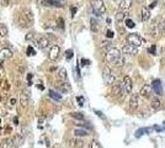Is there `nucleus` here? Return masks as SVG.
Masks as SVG:
<instances>
[{"mask_svg":"<svg viewBox=\"0 0 165 148\" xmlns=\"http://www.w3.org/2000/svg\"><path fill=\"white\" fill-rule=\"evenodd\" d=\"M18 21L21 27L27 29L34 23V14H32V11L30 9H23L19 15Z\"/></svg>","mask_w":165,"mask_h":148,"instance_id":"obj_1","label":"nucleus"},{"mask_svg":"<svg viewBox=\"0 0 165 148\" xmlns=\"http://www.w3.org/2000/svg\"><path fill=\"white\" fill-rule=\"evenodd\" d=\"M120 58H121V52L116 47H112L110 51L106 52V61L109 63H117Z\"/></svg>","mask_w":165,"mask_h":148,"instance_id":"obj_2","label":"nucleus"},{"mask_svg":"<svg viewBox=\"0 0 165 148\" xmlns=\"http://www.w3.org/2000/svg\"><path fill=\"white\" fill-rule=\"evenodd\" d=\"M91 7H93L94 14H96L97 16L105 14V11H106L104 0H91Z\"/></svg>","mask_w":165,"mask_h":148,"instance_id":"obj_3","label":"nucleus"},{"mask_svg":"<svg viewBox=\"0 0 165 148\" xmlns=\"http://www.w3.org/2000/svg\"><path fill=\"white\" fill-rule=\"evenodd\" d=\"M104 80L107 85H113L115 81H116V75H115V73L111 70L110 67H105L104 69Z\"/></svg>","mask_w":165,"mask_h":148,"instance_id":"obj_4","label":"nucleus"},{"mask_svg":"<svg viewBox=\"0 0 165 148\" xmlns=\"http://www.w3.org/2000/svg\"><path fill=\"white\" fill-rule=\"evenodd\" d=\"M126 41H127V43L132 45V46H134V47H141L142 43H143V40L141 38V36L137 35V34H129L127 35L126 37Z\"/></svg>","mask_w":165,"mask_h":148,"instance_id":"obj_5","label":"nucleus"},{"mask_svg":"<svg viewBox=\"0 0 165 148\" xmlns=\"http://www.w3.org/2000/svg\"><path fill=\"white\" fill-rule=\"evenodd\" d=\"M112 93L116 95V96H118V97L126 95V90H125V86H123V84L122 83H115L112 85Z\"/></svg>","mask_w":165,"mask_h":148,"instance_id":"obj_6","label":"nucleus"},{"mask_svg":"<svg viewBox=\"0 0 165 148\" xmlns=\"http://www.w3.org/2000/svg\"><path fill=\"white\" fill-rule=\"evenodd\" d=\"M122 84H123V86H125L126 94H129V93H132V88H133V81H132V79H131L128 75L123 77Z\"/></svg>","mask_w":165,"mask_h":148,"instance_id":"obj_7","label":"nucleus"},{"mask_svg":"<svg viewBox=\"0 0 165 148\" xmlns=\"http://www.w3.org/2000/svg\"><path fill=\"white\" fill-rule=\"evenodd\" d=\"M122 51H123V53H125V54L134 56V54H137V52H138V48L134 47V46H132V45H129V43H126L125 46H123Z\"/></svg>","mask_w":165,"mask_h":148,"instance_id":"obj_8","label":"nucleus"},{"mask_svg":"<svg viewBox=\"0 0 165 148\" xmlns=\"http://www.w3.org/2000/svg\"><path fill=\"white\" fill-rule=\"evenodd\" d=\"M15 142H16V137H7L4 138L0 144H1V148H12Z\"/></svg>","mask_w":165,"mask_h":148,"instance_id":"obj_9","label":"nucleus"},{"mask_svg":"<svg viewBox=\"0 0 165 148\" xmlns=\"http://www.w3.org/2000/svg\"><path fill=\"white\" fill-rule=\"evenodd\" d=\"M138 106H139V94H132L129 99V108L134 110Z\"/></svg>","mask_w":165,"mask_h":148,"instance_id":"obj_10","label":"nucleus"},{"mask_svg":"<svg viewBox=\"0 0 165 148\" xmlns=\"http://www.w3.org/2000/svg\"><path fill=\"white\" fill-rule=\"evenodd\" d=\"M152 88L154 89V93H155L156 95H163V86H161V81H160L159 79L153 80Z\"/></svg>","mask_w":165,"mask_h":148,"instance_id":"obj_11","label":"nucleus"},{"mask_svg":"<svg viewBox=\"0 0 165 148\" xmlns=\"http://www.w3.org/2000/svg\"><path fill=\"white\" fill-rule=\"evenodd\" d=\"M59 52H61V48L58 46H53L51 49H49V59L55 61L57 58H58Z\"/></svg>","mask_w":165,"mask_h":148,"instance_id":"obj_12","label":"nucleus"},{"mask_svg":"<svg viewBox=\"0 0 165 148\" xmlns=\"http://www.w3.org/2000/svg\"><path fill=\"white\" fill-rule=\"evenodd\" d=\"M49 46V40L47 37H39L37 40V47L39 49H46Z\"/></svg>","mask_w":165,"mask_h":148,"instance_id":"obj_13","label":"nucleus"},{"mask_svg":"<svg viewBox=\"0 0 165 148\" xmlns=\"http://www.w3.org/2000/svg\"><path fill=\"white\" fill-rule=\"evenodd\" d=\"M149 19H150V11H149V7L143 6V7H142V10H141V20H142L143 22H145V21H148Z\"/></svg>","mask_w":165,"mask_h":148,"instance_id":"obj_14","label":"nucleus"},{"mask_svg":"<svg viewBox=\"0 0 165 148\" xmlns=\"http://www.w3.org/2000/svg\"><path fill=\"white\" fill-rule=\"evenodd\" d=\"M152 94V86L150 85H144L142 89H141V93H139V96H142L144 99L149 97Z\"/></svg>","mask_w":165,"mask_h":148,"instance_id":"obj_15","label":"nucleus"},{"mask_svg":"<svg viewBox=\"0 0 165 148\" xmlns=\"http://www.w3.org/2000/svg\"><path fill=\"white\" fill-rule=\"evenodd\" d=\"M132 4H133V0H122L120 3V9L122 11H127L132 7Z\"/></svg>","mask_w":165,"mask_h":148,"instance_id":"obj_16","label":"nucleus"},{"mask_svg":"<svg viewBox=\"0 0 165 148\" xmlns=\"http://www.w3.org/2000/svg\"><path fill=\"white\" fill-rule=\"evenodd\" d=\"M149 31H150V36H156V34H158V20L156 19H154L152 21Z\"/></svg>","mask_w":165,"mask_h":148,"instance_id":"obj_17","label":"nucleus"},{"mask_svg":"<svg viewBox=\"0 0 165 148\" xmlns=\"http://www.w3.org/2000/svg\"><path fill=\"white\" fill-rule=\"evenodd\" d=\"M11 56H12V52L9 48H1L0 49V57H1V58L9 59V58H11Z\"/></svg>","mask_w":165,"mask_h":148,"instance_id":"obj_18","label":"nucleus"},{"mask_svg":"<svg viewBox=\"0 0 165 148\" xmlns=\"http://www.w3.org/2000/svg\"><path fill=\"white\" fill-rule=\"evenodd\" d=\"M150 108L153 110H159L161 108V101L159 100L158 97H153L150 100Z\"/></svg>","mask_w":165,"mask_h":148,"instance_id":"obj_19","label":"nucleus"},{"mask_svg":"<svg viewBox=\"0 0 165 148\" xmlns=\"http://www.w3.org/2000/svg\"><path fill=\"white\" fill-rule=\"evenodd\" d=\"M20 104L22 108H26V106L28 105V95L26 93H21L20 95Z\"/></svg>","mask_w":165,"mask_h":148,"instance_id":"obj_20","label":"nucleus"},{"mask_svg":"<svg viewBox=\"0 0 165 148\" xmlns=\"http://www.w3.org/2000/svg\"><path fill=\"white\" fill-rule=\"evenodd\" d=\"M58 89L61 90L62 93H67V92H69V90H70V86H69V84L67 83V81H64V83L62 81V83L58 84Z\"/></svg>","mask_w":165,"mask_h":148,"instance_id":"obj_21","label":"nucleus"},{"mask_svg":"<svg viewBox=\"0 0 165 148\" xmlns=\"http://www.w3.org/2000/svg\"><path fill=\"white\" fill-rule=\"evenodd\" d=\"M74 135H75L77 137H85L88 136V131L86 130H82V128H75L74 130Z\"/></svg>","mask_w":165,"mask_h":148,"instance_id":"obj_22","label":"nucleus"},{"mask_svg":"<svg viewBox=\"0 0 165 148\" xmlns=\"http://www.w3.org/2000/svg\"><path fill=\"white\" fill-rule=\"evenodd\" d=\"M58 78L63 81H65L67 80V78H68V75H67V70H65V68H61L59 70H58Z\"/></svg>","mask_w":165,"mask_h":148,"instance_id":"obj_23","label":"nucleus"},{"mask_svg":"<svg viewBox=\"0 0 165 148\" xmlns=\"http://www.w3.org/2000/svg\"><path fill=\"white\" fill-rule=\"evenodd\" d=\"M127 15H128V12L127 11H118L117 14H116V20L117 21H123L126 18H127Z\"/></svg>","mask_w":165,"mask_h":148,"instance_id":"obj_24","label":"nucleus"},{"mask_svg":"<svg viewBox=\"0 0 165 148\" xmlns=\"http://www.w3.org/2000/svg\"><path fill=\"white\" fill-rule=\"evenodd\" d=\"M49 96H51L52 99H54V100H61L62 99V95L59 93L54 92V90H49Z\"/></svg>","mask_w":165,"mask_h":148,"instance_id":"obj_25","label":"nucleus"},{"mask_svg":"<svg viewBox=\"0 0 165 148\" xmlns=\"http://www.w3.org/2000/svg\"><path fill=\"white\" fill-rule=\"evenodd\" d=\"M72 144H73V147H75V148H81L82 146H84V142H82L81 139H73Z\"/></svg>","mask_w":165,"mask_h":148,"instance_id":"obj_26","label":"nucleus"},{"mask_svg":"<svg viewBox=\"0 0 165 148\" xmlns=\"http://www.w3.org/2000/svg\"><path fill=\"white\" fill-rule=\"evenodd\" d=\"M7 34H9V31H7V27L5 26V25H0V36H7Z\"/></svg>","mask_w":165,"mask_h":148,"instance_id":"obj_27","label":"nucleus"},{"mask_svg":"<svg viewBox=\"0 0 165 148\" xmlns=\"http://www.w3.org/2000/svg\"><path fill=\"white\" fill-rule=\"evenodd\" d=\"M70 115H72V117L77 119V120H82V119H84V115H82L81 112H72Z\"/></svg>","mask_w":165,"mask_h":148,"instance_id":"obj_28","label":"nucleus"},{"mask_svg":"<svg viewBox=\"0 0 165 148\" xmlns=\"http://www.w3.org/2000/svg\"><path fill=\"white\" fill-rule=\"evenodd\" d=\"M145 133H148V128H139L136 133V137H141L142 135H145Z\"/></svg>","mask_w":165,"mask_h":148,"instance_id":"obj_29","label":"nucleus"},{"mask_svg":"<svg viewBox=\"0 0 165 148\" xmlns=\"http://www.w3.org/2000/svg\"><path fill=\"white\" fill-rule=\"evenodd\" d=\"M126 26H127L128 29H133V27L136 26V23H134V21H133V20L127 19V20H126Z\"/></svg>","mask_w":165,"mask_h":148,"instance_id":"obj_30","label":"nucleus"},{"mask_svg":"<svg viewBox=\"0 0 165 148\" xmlns=\"http://www.w3.org/2000/svg\"><path fill=\"white\" fill-rule=\"evenodd\" d=\"M101 48H102V49H107V51H110V49H111L112 47H111V43H110V42L105 41V42L101 43Z\"/></svg>","mask_w":165,"mask_h":148,"instance_id":"obj_31","label":"nucleus"},{"mask_svg":"<svg viewBox=\"0 0 165 148\" xmlns=\"http://www.w3.org/2000/svg\"><path fill=\"white\" fill-rule=\"evenodd\" d=\"M26 53H27V56H35L36 54V52H35V49H34V47L32 46H28L27 47V51H26Z\"/></svg>","mask_w":165,"mask_h":148,"instance_id":"obj_32","label":"nucleus"},{"mask_svg":"<svg viewBox=\"0 0 165 148\" xmlns=\"http://www.w3.org/2000/svg\"><path fill=\"white\" fill-rule=\"evenodd\" d=\"M35 32L34 31H31V32H28V34L26 35V37H25V40H26V41H30V40H32V38H35Z\"/></svg>","mask_w":165,"mask_h":148,"instance_id":"obj_33","label":"nucleus"},{"mask_svg":"<svg viewBox=\"0 0 165 148\" xmlns=\"http://www.w3.org/2000/svg\"><path fill=\"white\" fill-rule=\"evenodd\" d=\"M90 148H101V146L97 141H93L91 143H90Z\"/></svg>","mask_w":165,"mask_h":148,"instance_id":"obj_34","label":"nucleus"},{"mask_svg":"<svg viewBox=\"0 0 165 148\" xmlns=\"http://www.w3.org/2000/svg\"><path fill=\"white\" fill-rule=\"evenodd\" d=\"M91 30H93L94 32L97 31V22H96L95 20H93V19H91Z\"/></svg>","mask_w":165,"mask_h":148,"instance_id":"obj_35","label":"nucleus"},{"mask_svg":"<svg viewBox=\"0 0 165 148\" xmlns=\"http://www.w3.org/2000/svg\"><path fill=\"white\" fill-rule=\"evenodd\" d=\"M77 101H78L79 106H82V105H84V103H85V100H84V97H82V96H78L77 97Z\"/></svg>","mask_w":165,"mask_h":148,"instance_id":"obj_36","label":"nucleus"},{"mask_svg":"<svg viewBox=\"0 0 165 148\" xmlns=\"http://www.w3.org/2000/svg\"><path fill=\"white\" fill-rule=\"evenodd\" d=\"M57 22H58V26H59L61 29H63V27H64V20H63L62 18H58Z\"/></svg>","mask_w":165,"mask_h":148,"instance_id":"obj_37","label":"nucleus"},{"mask_svg":"<svg viewBox=\"0 0 165 148\" xmlns=\"http://www.w3.org/2000/svg\"><path fill=\"white\" fill-rule=\"evenodd\" d=\"M106 36L109 37V38H112V37L115 36V34H113V31H111V30H107V32H106Z\"/></svg>","mask_w":165,"mask_h":148,"instance_id":"obj_38","label":"nucleus"},{"mask_svg":"<svg viewBox=\"0 0 165 148\" xmlns=\"http://www.w3.org/2000/svg\"><path fill=\"white\" fill-rule=\"evenodd\" d=\"M0 5H1V6H7V5H9V0H0Z\"/></svg>","mask_w":165,"mask_h":148,"instance_id":"obj_39","label":"nucleus"},{"mask_svg":"<svg viewBox=\"0 0 165 148\" xmlns=\"http://www.w3.org/2000/svg\"><path fill=\"white\" fill-rule=\"evenodd\" d=\"M117 65H120V67H121V65H123V64H125V58H122V57H121V58L117 61V63H116Z\"/></svg>","mask_w":165,"mask_h":148,"instance_id":"obj_40","label":"nucleus"},{"mask_svg":"<svg viewBox=\"0 0 165 148\" xmlns=\"http://www.w3.org/2000/svg\"><path fill=\"white\" fill-rule=\"evenodd\" d=\"M72 56H73V51H72V49H68V51H67V59H70Z\"/></svg>","mask_w":165,"mask_h":148,"instance_id":"obj_41","label":"nucleus"},{"mask_svg":"<svg viewBox=\"0 0 165 148\" xmlns=\"http://www.w3.org/2000/svg\"><path fill=\"white\" fill-rule=\"evenodd\" d=\"M89 64H90V61L89 59H84V58L81 59V65H89Z\"/></svg>","mask_w":165,"mask_h":148,"instance_id":"obj_42","label":"nucleus"},{"mask_svg":"<svg viewBox=\"0 0 165 148\" xmlns=\"http://www.w3.org/2000/svg\"><path fill=\"white\" fill-rule=\"evenodd\" d=\"M148 51H149V53H152V54H155V52H156V49H155V46H152L149 49H148Z\"/></svg>","mask_w":165,"mask_h":148,"instance_id":"obj_43","label":"nucleus"},{"mask_svg":"<svg viewBox=\"0 0 165 148\" xmlns=\"http://www.w3.org/2000/svg\"><path fill=\"white\" fill-rule=\"evenodd\" d=\"M156 3H158V1H155V0H153V1L150 3V5H149V9H154V7L156 6Z\"/></svg>","mask_w":165,"mask_h":148,"instance_id":"obj_44","label":"nucleus"},{"mask_svg":"<svg viewBox=\"0 0 165 148\" xmlns=\"http://www.w3.org/2000/svg\"><path fill=\"white\" fill-rule=\"evenodd\" d=\"M9 103H10V105H11V106H15V105H16V99H15V97H11Z\"/></svg>","mask_w":165,"mask_h":148,"instance_id":"obj_45","label":"nucleus"},{"mask_svg":"<svg viewBox=\"0 0 165 148\" xmlns=\"http://www.w3.org/2000/svg\"><path fill=\"white\" fill-rule=\"evenodd\" d=\"M77 12V7H72V16H74Z\"/></svg>","mask_w":165,"mask_h":148,"instance_id":"obj_46","label":"nucleus"},{"mask_svg":"<svg viewBox=\"0 0 165 148\" xmlns=\"http://www.w3.org/2000/svg\"><path fill=\"white\" fill-rule=\"evenodd\" d=\"M31 78H32V74H28V75H27V80H28V85H31Z\"/></svg>","mask_w":165,"mask_h":148,"instance_id":"obj_47","label":"nucleus"},{"mask_svg":"<svg viewBox=\"0 0 165 148\" xmlns=\"http://www.w3.org/2000/svg\"><path fill=\"white\" fill-rule=\"evenodd\" d=\"M161 30H163V32L165 34V19H164V21H163V25H161Z\"/></svg>","mask_w":165,"mask_h":148,"instance_id":"obj_48","label":"nucleus"},{"mask_svg":"<svg viewBox=\"0 0 165 148\" xmlns=\"http://www.w3.org/2000/svg\"><path fill=\"white\" fill-rule=\"evenodd\" d=\"M95 112L97 114V116H100V117H102V119H104V115H102V114H101L100 111H95Z\"/></svg>","mask_w":165,"mask_h":148,"instance_id":"obj_49","label":"nucleus"},{"mask_svg":"<svg viewBox=\"0 0 165 148\" xmlns=\"http://www.w3.org/2000/svg\"><path fill=\"white\" fill-rule=\"evenodd\" d=\"M138 1H143V0H138Z\"/></svg>","mask_w":165,"mask_h":148,"instance_id":"obj_50","label":"nucleus"},{"mask_svg":"<svg viewBox=\"0 0 165 148\" xmlns=\"http://www.w3.org/2000/svg\"><path fill=\"white\" fill-rule=\"evenodd\" d=\"M155 1H159V0H155Z\"/></svg>","mask_w":165,"mask_h":148,"instance_id":"obj_51","label":"nucleus"}]
</instances>
